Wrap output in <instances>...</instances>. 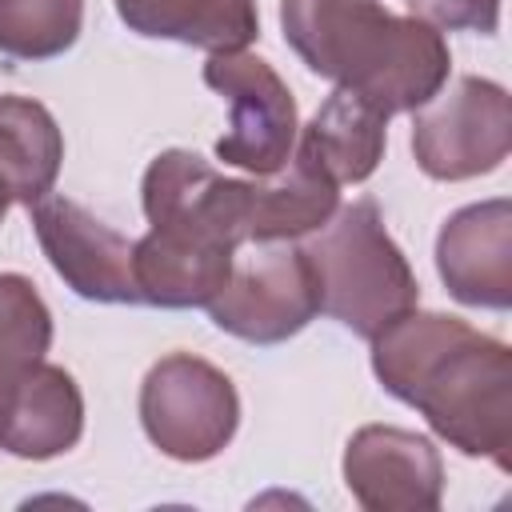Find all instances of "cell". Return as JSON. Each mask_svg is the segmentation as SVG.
<instances>
[{"label":"cell","instance_id":"obj_15","mask_svg":"<svg viewBox=\"0 0 512 512\" xmlns=\"http://www.w3.org/2000/svg\"><path fill=\"white\" fill-rule=\"evenodd\" d=\"M384 144L388 116L344 88H332L316 116L296 132V148H304L336 184H364L380 168Z\"/></svg>","mask_w":512,"mask_h":512},{"label":"cell","instance_id":"obj_18","mask_svg":"<svg viewBox=\"0 0 512 512\" xmlns=\"http://www.w3.org/2000/svg\"><path fill=\"white\" fill-rule=\"evenodd\" d=\"M52 348V312L36 284L20 272H0V396L36 368Z\"/></svg>","mask_w":512,"mask_h":512},{"label":"cell","instance_id":"obj_5","mask_svg":"<svg viewBox=\"0 0 512 512\" xmlns=\"http://www.w3.org/2000/svg\"><path fill=\"white\" fill-rule=\"evenodd\" d=\"M204 308L220 332L268 348L320 316V292L296 240H256L248 252L236 248L224 288Z\"/></svg>","mask_w":512,"mask_h":512},{"label":"cell","instance_id":"obj_4","mask_svg":"<svg viewBox=\"0 0 512 512\" xmlns=\"http://www.w3.org/2000/svg\"><path fill=\"white\" fill-rule=\"evenodd\" d=\"M144 436L180 464H204L220 456L240 428V392L204 356L168 352L140 384Z\"/></svg>","mask_w":512,"mask_h":512},{"label":"cell","instance_id":"obj_3","mask_svg":"<svg viewBox=\"0 0 512 512\" xmlns=\"http://www.w3.org/2000/svg\"><path fill=\"white\" fill-rule=\"evenodd\" d=\"M300 248L316 276L320 312L364 340L380 336L392 320L420 304L416 272L388 236L372 196L336 208Z\"/></svg>","mask_w":512,"mask_h":512},{"label":"cell","instance_id":"obj_6","mask_svg":"<svg viewBox=\"0 0 512 512\" xmlns=\"http://www.w3.org/2000/svg\"><path fill=\"white\" fill-rule=\"evenodd\" d=\"M512 148L508 88L488 76H460L412 112V156L424 176L460 184L496 172Z\"/></svg>","mask_w":512,"mask_h":512},{"label":"cell","instance_id":"obj_19","mask_svg":"<svg viewBox=\"0 0 512 512\" xmlns=\"http://www.w3.org/2000/svg\"><path fill=\"white\" fill-rule=\"evenodd\" d=\"M84 28V0H0V56H64Z\"/></svg>","mask_w":512,"mask_h":512},{"label":"cell","instance_id":"obj_17","mask_svg":"<svg viewBox=\"0 0 512 512\" xmlns=\"http://www.w3.org/2000/svg\"><path fill=\"white\" fill-rule=\"evenodd\" d=\"M64 164V132L56 116L32 96H0V184L12 204L44 200Z\"/></svg>","mask_w":512,"mask_h":512},{"label":"cell","instance_id":"obj_1","mask_svg":"<svg viewBox=\"0 0 512 512\" xmlns=\"http://www.w3.org/2000/svg\"><path fill=\"white\" fill-rule=\"evenodd\" d=\"M380 388L416 408L464 456L512 472V352L448 312H404L372 336Z\"/></svg>","mask_w":512,"mask_h":512},{"label":"cell","instance_id":"obj_14","mask_svg":"<svg viewBox=\"0 0 512 512\" xmlns=\"http://www.w3.org/2000/svg\"><path fill=\"white\" fill-rule=\"evenodd\" d=\"M128 32L188 48L244 52L260 36L256 0H116Z\"/></svg>","mask_w":512,"mask_h":512},{"label":"cell","instance_id":"obj_8","mask_svg":"<svg viewBox=\"0 0 512 512\" xmlns=\"http://www.w3.org/2000/svg\"><path fill=\"white\" fill-rule=\"evenodd\" d=\"M204 84L232 108V124L216 140V156L252 176H272L276 168H284L296 148L300 112L280 72L248 48L212 52L204 60Z\"/></svg>","mask_w":512,"mask_h":512},{"label":"cell","instance_id":"obj_9","mask_svg":"<svg viewBox=\"0 0 512 512\" xmlns=\"http://www.w3.org/2000/svg\"><path fill=\"white\" fill-rule=\"evenodd\" d=\"M36 240L56 276L92 304H140L132 272V240L96 220L68 196H44L28 208Z\"/></svg>","mask_w":512,"mask_h":512},{"label":"cell","instance_id":"obj_16","mask_svg":"<svg viewBox=\"0 0 512 512\" xmlns=\"http://www.w3.org/2000/svg\"><path fill=\"white\" fill-rule=\"evenodd\" d=\"M236 252H216L200 244H184L160 232H144L132 240V272L140 304L152 308H204L228 280Z\"/></svg>","mask_w":512,"mask_h":512},{"label":"cell","instance_id":"obj_13","mask_svg":"<svg viewBox=\"0 0 512 512\" xmlns=\"http://www.w3.org/2000/svg\"><path fill=\"white\" fill-rule=\"evenodd\" d=\"M340 208V184L316 168L304 148H292L284 168L248 180V244L300 240Z\"/></svg>","mask_w":512,"mask_h":512},{"label":"cell","instance_id":"obj_12","mask_svg":"<svg viewBox=\"0 0 512 512\" xmlns=\"http://www.w3.org/2000/svg\"><path fill=\"white\" fill-rule=\"evenodd\" d=\"M84 396L72 372L40 360L0 396V448L20 460H52L80 444Z\"/></svg>","mask_w":512,"mask_h":512},{"label":"cell","instance_id":"obj_21","mask_svg":"<svg viewBox=\"0 0 512 512\" xmlns=\"http://www.w3.org/2000/svg\"><path fill=\"white\" fill-rule=\"evenodd\" d=\"M8 208H12V196H8V188H4V184H0V220H4V216H8Z\"/></svg>","mask_w":512,"mask_h":512},{"label":"cell","instance_id":"obj_7","mask_svg":"<svg viewBox=\"0 0 512 512\" xmlns=\"http://www.w3.org/2000/svg\"><path fill=\"white\" fill-rule=\"evenodd\" d=\"M140 204L148 228L164 236L220 252L248 244V180L216 172L200 152L164 148L144 168Z\"/></svg>","mask_w":512,"mask_h":512},{"label":"cell","instance_id":"obj_10","mask_svg":"<svg viewBox=\"0 0 512 512\" xmlns=\"http://www.w3.org/2000/svg\"><path fill=\"white\" fill-rule=\"evenodd\" d=\"M344 484L368 512H436L444 500V460L420 432L364 424L344 448Z\"/></svg>","mask_w":512,"mask_h":512},{"label":"cell","instance_id":"obj_20","mask_svg":"<svg viewBox=\"0 0 512 512\" xmlns=\"http://www.w3.org/2000/svg\"><path fill=\"white\" fill-rule=\"evenodd\" d=\"M408 16L440 28V32H480L492 36L500 28V0H404Z\"/></svg>","mask_w":512,"mask_h":512},{"label":"cell","instance_id":"obj_11","mask_svg":"<svg viewBox=\"0 0 512 512\" xmlns=\"http://www.w3.org/2000/svg\"><path fill=\"white\" fill-rule=\"evenodd\" d=\"M436 272L468 308H512V204L504 196L456 208L436 236Z\"/></svg>","mask_w":512,"mask_h":512},{"label":"cell","instance_id":"obj_2","mask_svg":"<svg viewBox=\"0 0 512 512\" xmlns=\"http://www.w3.org/2000/svg\"><path fill=\"white\" fill-rule=\"evenodd\" d=\"M284 44L308 72L368 100L388 120L428 104L452 72L440 28L380 0H280Z\"/></svg>","mask_w":512,"mask_h":512}]
</instances>
